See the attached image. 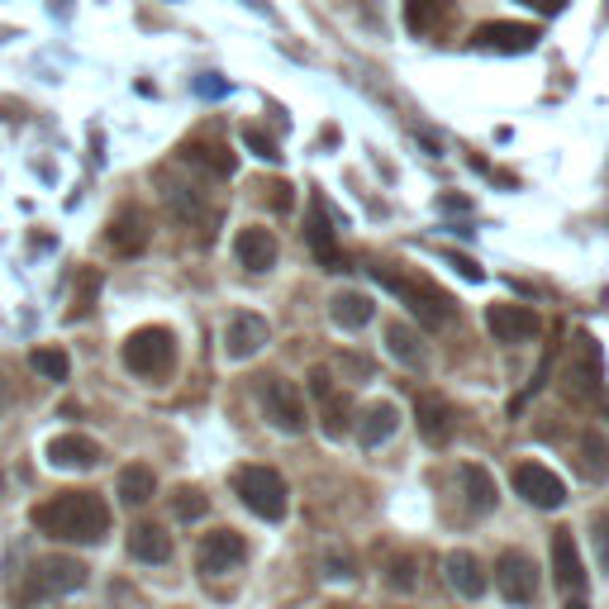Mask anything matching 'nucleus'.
<instances>
[{
  "mask_svg": "<svg viewBox=\"0 0 609 609\" xmlns=\"http://www.w3.org/2000/svg\"><path fill=\"white\" fill-rule=\"evenodd\" d=\"M34 528L58 543H101L110 534V505L95 491H58L34 505Z\"/></svg>",
  "mask_w": 609,
  "mask_h": 609,
  "instance_id": "obj_1",
  "label": "nucleus"
},
{
  "mask_svg": "<svg viewBox=\"0 0 609 609\" xmlns=\"http://www.w3.org/2000/svg\"><path fill=\"white\" fill-rule=\"evenodd\" d=\"M372 277L386 286V291L400 296V304L420 319L424 329H443L447 319H453V296L438 291L434 281H424V277H405V271H391V267H372Z\"/></svg>",
  "mask_w": 609,
  "mask_h": 609,
  "instance_id": "obj_2",
  "label": "nucleus"
},
{
  "mask_svg": "<svg viewBox=\"0 0 609 609\" xmlns=\"http://www.w3.org/2000/svg\"><path fill=\"white\" fill-rule=\"evenodd\" d=\"M124 367L143 381H163L176 367V333L163 329V324L134 329L130 339H124Z\"/></svg>",
  "mask_w": 609,
  "mask_h": 609,
  "instance_id": "obj_3",
  "label": "nucleus"
},
{
  "mask_svg": "<svg viewBox=\"0 0 609 609\" xmlns=\"http://www.w3.org/2000/svg\"><path fill=\"white\" fill-rule=\"evenodd\" d=\"M234 495L267 524L286 519V505H291V491H286L281 472H271V467H238L234 472Z\"/></svg>",
  "mask_w": 609,
  "mask_h": 609,
  "instance_id": "obj_4",
  "label": "nucleus"
},
{
  "mask_svg": "<svg viewBox=\"0 0 609 609\" xmlns=\"http://www.w3.org/2000/svg\"><path fill=\"white\" fill-rule=\"evenodd\" d=\"M82 586H86V562H76V557H39V562L24 571L20 600H58Z\"/></svg>",
  "mask_w": 609,
  "mask_h": 609,
  "instance_id": "obj_5",
  "label": "nucleus"
},
{
  "mask_svg": "<svg viewBox=\"0 0 609 609\" xmlns=\"http://www.w3.org/2000/svg\"><path fill=\"white\" fill-rule=\"evenodd\" d=\"M262 410H267L271 429H281V434H304V429H310L304 395L291 386V381H281V376H267L262 381Z\"/></svg>",
  "mask_w": 609,
  "mask_h": 609,
  "instance_id": "obj_6",
  "label": "nucleus"
},
{
  "mask_svg": "<svg viewBox=\"0 0 609 609\" xmlns=\"http://www.w3.org/2000/svg\"><path fill=\"white\" fill-rule=\"evenodd\" d=\"M495 586L509 605H534L538 600V586H543V571L528 553H500L495 562Z\"/></svg>",
  "mask_w": 609,
  "mask_h": 609,
  "instance_id": "obj_7",
  "label": "nucleus"
},
{
  "mask_svg": "<svg viewBox=\"0 0 609 609\" xmlns=\"http://www.w3.org/2000/svg\"><path fill=\"white\" fill-rule=\"evenodd\" d=\"M310 395L319 400V424H324V434L329 438H348L358 410H352V400L333 386V376L324 372V367H314V372H310Z\"/></svg>",
  "mask_w": 609,
  "mask_h": 609,
  "instance_id": "obj_8",
  "label": "nucleus"
},
{
  "mask_svg": "<svg viewBox=\"0 0 609 609\" xmlns=\"http://www.w3.org/2000/svg\"><path fill=\"white\" fill-rule=\"evenodd\" d=\"M515 491H519L534 509L567 505V481L557 476L553 467H543V462H519V467H515Z\"/></svg>",
  "mask_w": 609,
  "mask_h": 609,
  "instance_id": "obj_9",
  "label": "nucleus"
},
{
  "mask_svg": "<svg viewBox=\"0 0 609 609\" xmlns=\"http://www.w3.org/2000/svg\"><path fill=\"white\" fill-rule=\"evenodd\" d=\"M486 329H491V339L495 343H528V339H538V329H543V319L528 310V304H486Z\"/></svg>",
  "mask_w": 609,
  "mask_h": 609,
  "instance_id": "obj_10",
  "label": "nucleus"
},
{
  "mask_svg": "<svg viewBox=\"0 0 609 609\" xmlns=\"http://www.w3.org/2000/svg\"><path fill=\"white\" fill-rule=\"evenodd\" d=\"M244 557H248V543L234 534V528H215V534H205L200 538V548H196V567L205 576H224V571H234V567H244Z\"/></svg>",
  "mask_w": 609,
  "mask_h": 609,
  "instance_id": "obj_11",
  "label": "nucleus"
},
{
  "mask_svg": "<svg viewBox=\"0 0 609 609\" xmlns=\"http://www.w3.org/2000/svg\"><path fill=\"white\" fill-rule=\"evenodd\" d=\"M472 48L481 53H534L538 48V29L534 24H515V20H491L472 34Z\"/></svg>",
  "mask_w": 609,
  "mask_h": 609,
  "instance_id": "obj_12",
  "label": "nucleus"
},
{
  "mask_svg": "<svg viewBox=\"0 0 609 609\" xmlns=\"http://www.w3.org/2000/svg\"><path fill=\"white\" fill-rule=\"evenodd\" d=\"M101 443L86 438V434H58L53 443H48V462L62 472H91V467H101Z\"/></svg>",
  "mask_w": 609,
  "mask_h": 609,
  "instance_id": "obj_13",
  "label": "nucleus"
},
{
  "mask_svg": "<svg viewBox=\"0 0 609 609\" xmlns=\"http://www.w3.org/2000/svg\"><path fill=\"white\" fill-rule=\"evenodd\" d=\"M553 581L562 586L567 596H581V586H586V562H581V553H576L571 528H557L553 534Z\"/></svg>",
  "mask_w": 609,
  "mask_h": 609,
  "instance_id": "obj_14",
  "label": "nucleus"
},
{
  "mask_svg": "<svg viewBox=\"0 0 609 609\" xmlns=\"http://www.w3.org/2000/svg\"><path fill=\"white\" fill-rule=\"evenodd\" d=\"M267 339H271V324L262 314H234L229 329H224V352L244 362V358H252V352H262Z\"/></svg>",
  "mask_w": 609,
  "mask_h": 609,
  "instance_id": "obj_15",
  "label": "nucleus"
},
{
  "mask_svg": "<svg viewBox=\"0 0 609 609\" xmlns=\"http://www.w3.org/2000/svg\"><path fill=\"white\" fill-rule=\"evenodd\" d=\"M304 238H310V252L319 262H324V271H343L348 258H343V248H339V238H333V224L324 215V205H310V219H304Z\"/></svg>",
  "mask_w": 609,
  "mask_h": 609,
  "instance_id": "obj_16",
  "label": "nucleus"
},
{
  "mask_svg": "<svg viewBox=\"0 0 609 609\" xmlns=\"http://www.w3.org/2000/svg\"><path fill=\"white\" fill-rule=\"evenodd\" d=\"M443 571H447V586H453L457 590V596L462 600H481V596H486V567H481L476 562V553H447V562H443Z\"/></svg>",
  "mask_w": 609,
  "mask_h": 609,
  "instance_id": "obj_17",
  "label": "nucleus"
},
{
  "mask_svg": "<svg viewBox=\"0 0 609 609\" xmlns=\"http://www.w3.org/2000/svg\"><path fill=\"white\" fill-rule=\"evenodd\" d=\"M600 386V343L596 339H576V362L567 367V395L586 400Z\"/></svg>",
  "mask_w": 609,
  "mask_h": 609,
  "instance_id": "obj_18",
  "label": "nucleus"
},
{
  "mask_svg": "<svg viewBox=\"0 0 609 609\" xmlns=\"http://www.w3.org/2000/svg\"><path fill=\"white\" fill-rule=\"evenodd\" d=\"M420 434H424V443L429 447H443V443H453V405L447 400H438V395H420Z\"/></svg>",
  "mask_w": 609,
  "mask_h": 609,
  "instance_id": "obj_19",
  "label": "nucleus"
},
{
  "mask_svg": "<svg viewBox=\"0 0 609 609\" xmlns=\"http://www.w3.org/2000/svg\"><path fill=\"white\" fill-rule=\"evenodd\" d=\"M234 252H238V262H244L248 271H271L277 267V234L271 229H244L238 234V244H234Z\"/></svg>",
  "mask_w": 609,
  "mask_h": 609,
  "instance_id": "obj_20",
  "label": "nucleus"
},
{
  "mask_svg": "<svg viewBox=\"0 0 609 609\" xmlns=\"http://www.w3.org/2000/svg\"><path fill=\"white\" fill-rule=\"evenodd\" d=\"M105 238H110V248L115 252H138L143 244H148V215L134 210V205H124V210L110 219Z\"/></svg>",
  "mask_w": 609,
  "mask_h": 609,
  "instance_id": "obj_21",
  "label": "nucleus"
},
{
  "mask_svg": "<svg viewBox=\"0 0 609 609\" xmlns=\"http://www.w3.org/2000/svg\"><path fill=\"white\" fill-rule=\"evenodd\" d=\"M130 557H134V562H148V567L172 562V534H167V528H157V524H134Z\"/></svg>",
  "mask_w": 609,
  "mask_h": 609,
  "instance_id": "obj_22",
  "label": "nucleus"
},
{
  "mask_svg": "<svg viewBox=\"0 0 609 609\" xmlns=\"http://www.w3.org/2000/svg\"><path fill=\"white\" fill-rule=\"evenodd\" d=\"M395 429H400V410L386 405V400L358 414V443H362V447H381V443L395 434Z\"/></svg>",
  "mask_w": 609,
  "mask_h": 609,
  "instance_id": "obj_23",
  "label": "nucleus"
},
{
  "mask_svg": "<svg viewBox=\"0 0 609 609\" xmlns=\"http://www.w3.org/2000/svg\"><path fill=\"white\" fill-rule=\"evenodd\" d=\"M457 481H462V491H467V509L472 515H491L495 509V481H491V472L486 467H476V462H467V467H457Z\"/></svg>",
  "mask_w": 609,
  "mask_h": 609,
  "instance_id": "obj_24",
  "label": "nucleus"
},
{
  "mask_svg": "<svg viewBox=\"0 0 609 609\" xmlns=\"http://www.w3.org/2000/svg\"><path fill=\"white\" fill-rule=\"evenodd\" d=\"M453 0H405V29L410 34H434L438 24H447Z\"/></svg>",
  "mask_w": 609,
  "mask_h": 609,
  "instance_id": "obj_25",
  "label": "nucleus"
},
{
  "mask_svg": "<svg viewBox=\"0 0 609 609\" xmlns=\"http://www.w3.org/2000/svg\"><path fill=\"white\" fill-rule=\"evenodd\" d=\"M386 348H391V358H395L400 367H410V372H420V367L429 362V348L420 343V333L405 329V324H391V329H386Z\"/></svg>",
  "mask_w": 609,
  "mask_h": 609,
  "instance_id": "obj_26",
  "label": "nucleus"
},
{
  "mask_svg": "<svg viewBox=\"0 0 609 609\" xmlns=\"http://www.w3.org/2000/svg\"><path fill=\"white\" fill-rule=\"evenodd\" d=\"M329 314H333V324H343V329H362V324H372V300L362 291H339L329 300Z\"/></svg>",
  "mask_w": 609,
  "mask_h": 609,
  "instance_id": "obj_27",
  "label": "nucleus"
},
{
  "mask_svg": "<svg viewBox=\"0 0 609 609\" xmlns=\"http://www.w3.org/2000/svg\"><path fill=\"white\" fill-rule=\"evenodd\" d=\"M115 491H120L124 505H148L157 495V476H153V467H124L120 481H115Z\"/></svg>",
  "mask_w": 609,
  "mask_h": 609,
  "instance_id": "obj_28",
  "label": "nucleus"
},
{
  "mask_svg": "<svg viewBox=\"0 0 609 609\" xmlns=\"http://www.w3.org/2000/svg\"><path fill=\"white\" fill-rule=\"evenodd\" d=\"M182 163L210 167L215 176H234V153L219 148V143H186V148H182Z\"/></svg>",
  "mask_w": 609,
  "mask_h": 609,
  "instance_id": "obj_29",
  "label": "nucleus"
},
{
  "mask_svg": "<svg viewBox=\"0 0 609 609\" xmlns=\"http://www.w3.org/2000/svg\"><path fill=\"white\" fill-rule=\"evenodd\" d=\"M576 467H581V476H590V481H605L609 476V447L596 434H586L576 443Z\"/></svg>",
  "mask_w": 609,
  "mask_h": 609,
  "instance_id": "obj_30",
  "label": "nucleus"
},
{
  "mask_svg": "<svg viewBox=\"0 0 609 609\" xmlns=\"http://www.w3.org/2000/svg\"><path fill=\"white\" fill-rule=\"evenodd\" d=\"M29 367H34L39 376H48V381H68L72 358L62 348H34V352H29Z\"/></svg>",
  "mask_w": 609,
  "mask_h": 609,
  "instance_id": "obj_31",
  "label": "nucleus"
},
{
  "mask_svg": "<svg viewBox=\"0 0 609 609\" xmlns=\"http://www.w3.org/2000/svg\"><path fill=\"white\" fill-rule=\"evenodd\" d=\"M205 509H210V495H205L200 486H182V491L172 495V515L182 519V524H196Z\"/></svg>",
  "mask_w": 609,
  "mask_h": 609,
  "instance_id": "obj_32",
  "label": "nucleus"
},
{
  "mask_svg": "<svg viewBox=\"0 0 609 609\" xmlns=\"http://www.w3.org/2000/svg\"><path fill=\"white\" fill-rule=\"evenodd\" d=\"M244 143H248V148L262 157V163H281V148H277V138H271L267 130H258V124H244Z\"/></svg>",
  "mask_w": 609,
  "mask_h": 609,
  "instance_id": "obj_33",
  "label": "nucleus"
},
{
  "mask_svg": "<svg viewBox=\"0 0 609 609\" xmlns=\"http://www.w3.org/2000/svg\"><path fill=\"white\" fill-rule=\"evenodd\" d=\"M590 543H596V562H600V571L609 576V515H596V519H590Z\"/></svg>",
  "mask_w": 609,
  "mask_h": 609,
  "instance_id": "obj_34",
  "label": "nucleus"
},
{
  "mask_svg": "<svg viewBox=\"0 0 609 609\" xmlns=\"http://www.w3.org/2000/svg\"><path fill=\"white\" fill-rule=\"evenodd\" d=\"M91 291H101V277H95V271H82V286H76V300H72V319H82L91 310Z\"/></svg>",
  "mask_w": 609,
  "mask_h": 609,
  "instance_id": "obj_35",
  "label": "nucleus"
},
{
  "mask_svg": "<svg viewBox=\"0 0 609 609\" xmlns=\"http://www.w3.org/2000/svg\"><path fill=\"white\" fill-rule=\"evenodd\" d=\"M524 6H534V10H543V14H557L567 6V0H524Z\"/></svg>",
  "mask_w": 609,
  "mask_h": 609,
  "instance_id": "obj_36",
  "label": "nucleus"
},
{
  "mask_svg": "<svg viewBox=\"0 0 609 609\" xmlns=\"http://www.w3.org/2000/svg\"><path fill=\"white\" fill-rule=\"evenodd\" d=\"M567 609H590V605H586V600H581V596H576V600H571V605H567Z\"/></svg>",
  "mask_w": 609,
  "mask_h": 609,
  "instance_id": "obj_37",
  "label": "nucleus"
},
{
  "mask_svg": "<svg viewBox=\"0 0 609 609\" xmlns=\"http://www.w3.org/2000/svg\"><path fill=\"white\" fill-rule=\"evenodd\" d=\"M329 609H348V605H329Z\"/></svg>",
  "mask_w": 609,
  "mask_h": 609,
  "instance_id": "obj_38",
  "label": "nucleus"
},
{
  "mask_svg": "<svg viewBox=\"0 0 609 609\" xmlns=\"http://www.w3.org/2000/svg\"><path fill=\"white\" fill-rule=\"evenodd\" d=\"M0 405H6V391H0Z\"/></svg>",
  "mask_w": 609,
  "mask_h": 609,
  "instance_id": "obj_39",
  "label": "nucleus"
},
{
  "mask_svg": "<svg viewBox=\"0 0 609 609\" xmlns=\"http://www.w3.org/2000/svg\"><path fill=\"white\" fill-rule=\"evenodd\" d=\"M0 486H6V481H0Z\"/></svg>",
  "mask_w": 609,
  "mask_h": 609,
  "instance_id": "obj_40",
  "label": "nucleus"
}]
</instances>
